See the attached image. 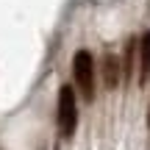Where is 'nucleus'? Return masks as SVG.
I'll return each instance as SVG.
<instances>
[{
	"instance_id": "nucleus-6",
	"label": "nucleus",
	"mask_w": 150,
	"mask_h": 150,
	"mask_svg": "<svg viewBox=\"0 0 150 150\" xmlns=\"http://www.w3.org/2000/svg\"><path fill=\"white\" fill-rule=\"evenodd\" d=\"M147 128H150V108H147Z\"/></svg>"
},
{
	"instance_id": "nucleus-4",
	"label": "nucleus",
	"mask_w": 150,
	"mask_h": 150,
	"mask_svg": "<svg viewBox=\"0 0 150 150\" xmlns=\"http://www.w3.org/2000/svg\"><path fill=\"white\" fill-rule=\"evenodd\" d=\"M150 78V31L139 42V86H147Z\"/></svg>"
},
{
	"instance_id": "nucleus-5",
	"label": "nucleus",
	"mask_w": 150,
	"mask_h": 150,
	"mask_svg": "<svg viewBox=\"0 0 150 150\" xmlns=\"http://www.w3.org/2000/svg\"><path fill=\"white\" fill-rule=\"evenodd\" d=\"M136 47H139V42H136V39H128V42H125V56L120 59V64H122V81H125V83L134 78V70H136Z\"/></svg>"
},
{
	"instance_id": "nucleus-2",
	"label": "nucleus",
	"mask_w": 150,
	"mask_h": 150,
	"mask_svg": "<svg viewBox=\"0 0 150 150\" xmlns=\"http://www.w3.org/2000/svg\"><path fill=\"white\" fill-rule=\"evenodd\" d=\"M56 120H59V131L61 136L75 134V125H78V100H75V86L64 83L59 89V111H56Z\"/></svg>"
},
{
	"instance_id": "nucleus-3",
	"label": "nucleus",
	"mask_w": 150,
	"mask_h": 150,
	"mask_svg": "<svg viewBox=\"0 0 150 150\" xmlns=\"http://www.w3.org/2000/svg\"><path fill=\"white\" fill-rule=\"evenodd\" d=\"M120 81H122V64L114 53H106L103 56V83L106 89H117Z\"/></svg>"
},
{
	"instance_id": "nucleus-1",
	"label": "nucleus",
	"mask_w": 150,
	"mask_h": 150,
	"mask_svg": "<svg viewBox=\"0 0 150 150\" xmlns=\"http://www.w3.org/2000/svg\"><path fill=\"white\" fill-rule=\"evenodd\" d=\"M72 78H75L81 97L86 103H92L95 100V61H92L89 50H78L72 56Z\"/></svg>"
}]
</instances>
